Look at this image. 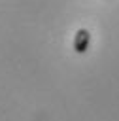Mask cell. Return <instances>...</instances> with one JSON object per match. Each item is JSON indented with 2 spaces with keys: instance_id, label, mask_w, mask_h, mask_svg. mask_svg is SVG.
<instances>
[{
  "instance_id": "6da1fadb",
  "label": "cell",
  "mask_w": 119,
  "mask_h": 121,
  "mask_svg": "<svg viewBox=\"0 0 119 121\" xmlns=\"http://www.w3.org/2000/svg\"><path fill=\"white\" fill-rule=\"evenodd\" d=\"M89 43H91V32L87 28H79L76 32V36H74V49H76V53H85Z\"/></svg>"
}]
</instances>
